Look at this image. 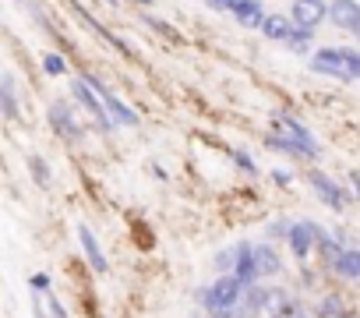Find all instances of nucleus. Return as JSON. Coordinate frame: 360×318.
Segmentation results:
<instances>
[{
    "instance_id": "nucleus-18",
    "label": "nucleus",
    "mask_w": 360,
    "mask_h": 318,
    "mask_svg": "<svg viewBox=\"0 0 360 318\" xmlns=\"http://www.w3.org/2000/svg\"><path fill=\"white\" fill-rule=\"evenodd\" d=\"M255 258H258V269H262V276H276L279 269H283V262H279V255H276V248H255Z\"/></svg>"
},
{
    "instance_id": "nucleus-32",
    "label": "nucleus",
    "mask_w": 360,
    "mask_h": 318,
    "mask_svg": "<svg viewBox=\"0 0 360 318\" xmlns=\"http://www.w3.org/2000/svg\"><path fill=\"white\" fill-rule=\"evenodd\" d=\"M349 188H353V195H356V198H360V174H356V170H353V174H349Z\"/></svg>"
},
{
    "instance_id": "nucleus-6",
    "label": "nucleus",
    "mask_w": 360,
    "mask_h": 318,
    "mask_svg": "<svg viewBox=\"0 0 360 318\" xmlns=\"http://www.w3.org/2000/svg\"><path fill=\"white\" fill-rule=\"evenodd\" d=\"M318 234H321V227H318L314 220H300V223H293L290 234H286V244H290L293 258H307L311 248H318Z\"/></svg>"
},
{
    "instance_id": "nucleus-30",
    "label": "nucleus",
    "mask_w": 360,
    "mask_h": 318,
    "mask_svg": "<svg viewBox=\"0 0 360 318\" xmlns=\"http://www.w3.org/2000/svg\"><path fill=\"white\" fill-rule=\"evenodd\" d=\"M32 286H36V290H50V276H46V272H36V276H32Z\"/></svg>"
},
{
    "instance_id": "nucleus-35",
    "label": "nucleus",
    "mask_w": 360,
    "mask_h": 318,
    "mask_svg": "<svg viewBox=\"0 0 360 318\" xmlns=\"http://www.w3.org/2000/svg\"><path fill=\"white\" fill-rule=\"evenodd\" d=\"M353 36H356V39H360V22H356V29H353Z\"/></svg>"
},
{
    "instance_id": "nucleus-2",
    "label": "nucleus",
    "mask_w": 360,
    "mask_h": 318,
    "mask_svg": "<svg viewBox=\"0 0 360 318\" xmlns=\"http://www.w3.org/2000/svg\"><path fill=\"white\" fill-rule=\"evenodd\" d=\"M244 283L233 276V272H226V276H219L212 286H205L202 293H198V300H202V307L212 314V311H230V307H240V300H244Z\"/></svg>"
},
{
    "instance_id": "nucleus-11",
    "label": "nucleus",
    "mask_w": 360,
    "mask_h": 318,
    "mask_svg": "<svg viewBox=\"0 0 360 318\" xmlns=\"http://www.w3.org/2000/svg\"><path fill=\"white\" fill-rule=\"evenodd\" d=\"M233 276H237L244 286H251V283L262 276V269H258V258H255V248H251V244H237V265H233Z\"/></svg>"
},
{
    "instance_id": "nucleus-19",
    "label": "nucleus",
    "mask_w": 360,
    "mask_h": 318,
    "mask_svg": "<svg viewBox=\"0 0 360 318\" xmlns=\"http://www.w3.org/2000/svg\"><path fill=\"white\" fill-rule=\"evenodd\" d=\"M311 43H314V29H304V25H293V32H290V39H286V46H290L293 53H307V50H311Z\"/></svg>"
},
{
    "instance_id": "nucleus-8",
    "label": "nucleus",
    "mask_w": 360,
    "mask_h": 318,
    "mask_svg": "<svg viewBox=\"0 0 360 318\" xmlns=\"http://www.w3.org/2000/svg\"><path fill=\"white\" fill-rule=\"evenodd\" d=\"M272 120H276V127H279V134H286V138H293L297 145H304L307 148V155H318V141H314V134L300 124V120H293L290 113H272Z\"/></svg>"
},
{
    "instance_id": "nucleus-29",
    "label": "nucleus",
    "mask_w": 360,
    "mask_h": 318,
    "mask_svg": "<svg viewBox=\"0 0 360 318\" xmlns=\"http://www.w3.org/2000/svg\"><path fill=\"white\" fill-rule=\"evenodd\" d=\"M141 22H148V25H152V29H155V32H162V36H169V39H173V29H169V25H162V22H159V18H152V15H145V18H141Z\"/></svg>"
},
{
    "instance_id": "nucleus-24",
    "label": "nucleus",
    "mask_w": 360,
    "mask_h": 318,
    "mask_svg": "<svg viewBox=\"0 0 360 318\" xmlns=\"http://www.w3.org/2000/svg\"><path fill=\"white\" fill-rule=\"evenodd\" d=\"M43 71L57 78V75H64V71H68V61H64L60 53H46V57H43Z\"/></svg>"
},
{
    "instance_id": "nucleus-7",
    "label": "nucleus",
    "mask_w": 360,
    "mask_h": 318,
    "mask_svg": "<svg viewBox=\"0 0 360 318\" xmlns=\"http://www.w3.org/2000/svg\"><path fill=\"white\" fill-rule=\"evenodd\" d=\"M85 78H89V82L96 85V92L103 96V103H106V113L113 117V124H117V127H134V124H138V113H134V110H131L124 99H117V96H113V92H110V89L99 82V78H92V75H85Z\"/></svg>"
},
{
    "instance_id": "nucleus-31",
    "label": "nucleus",
    "mask_w": 360,
    "mask_h": 318,
    "mask_svg": "<svg viewBox=\"0 0 360 318\" xmlns=\"http://www.w3.org/2000/svg\"><path fill=\"white\" fill-rule=\"evenodd\" d=\"M272 181H276L279 188H286V184H290V174H286V170H276V174H272Z\"/></svg>"
},
{
    "instance_id": "nucleus-15",
    "label": "nucleus",
    "mask_w": 360,
    "mask_h": 318,
    "mask_svg": "<svg viewBox=\"0 0 360 318\" xmlns=\"http://www.w3.org/2000/svg\"><path fill=\"white\" fill-rule=\"evenodd\" d=\"M332 269H335L342 279H360V251H356V248H342V255L332 262Z\"/></svg>"
},
{
    "instance_id": "nucleus-25",
    "label": "nucleus",
    "mask_w": 360,
    "mask_h": 318,
    "mask_svg": "<svg viewBox=\"0 0 360 318\" xmlns=\"http://www.w3.org/2000/svg\"><path fill=\"white\" fill-rule=\"evenodd\" d=\"M230 155H233V159H237V167H240V170H244V174H255V177H258V163H255V159H251V155H248V152H244V148H233V152H230Z\"/></svg>"
},
{
    "instance_id": "nucleus-21",
    "label": "nucleus",
    "mask_w": 360,
    "mask_h": 318,
    "mask_svg": "<svg viewBox=\"0 0 360 318\" xmlns=\"http://www.w3.org/2000/svg\"><path fill=\"white\" fill-rule=\"evenodd\" d=\"M29 174L36 177V184H50V167L43 155H29Z\"/></svg>"
},
{
    "instance_id": "nucleus-13",
    "label": "nucleus",
    "mask_w": 360,
    "mask_h": 318,
    "mask_svg": "<svg viewBox=\"0 0 360 318\" xmlns=\"http://www.w3.org/2000/svg\"><path fill=\"white\" fill-rule=\"evenodd\" d=\"M230 15H233L244 29H262V22L269 18V15H265V8L258 4V0H237Z\"/></svg>"
},
{
    "instance_id": "nucleus-14",
    "label": "nucleus",
    "mask_w": 360,
    "mask_h": 318,
    "mask_svg": "<svg viewBox=\"0 0 360 318\" xmlns=\"http://www.w3.org/2000/svg\"><path fill=\"white\" fill-rule=\"evenodd\" d=\"M293 18H286V15H269L265 22H262V36L265 39H272V43H286L290 39V32H293Z\"/></svg>"
},
{
    "instance_id": "nucleus-20",
    "label": "nucleus",
    "mask_w": 360,
    "mask_h": 318,
    "mask_svg": "<svg viewBox=\"0 0 360 318\" xmlns=\"http://www.w3.org/2000/svg\"><path fill=\"white\" fill-rule=\"evenodd\" d=\"M240 307L248 311V318H255L258 311H265V290L251 283V286L244 290V300H240Z\"/></svg>"
},
{
    "instance_id": "nucleus-37",
    "label": "nucleus",
    "mask_w": 360,
    "mask_h": 318,
    "mask_svg": "<svg viewBox=\"0 0 360 318\" xmlns=\"http://www.w3.org/2000/svg\"><path fill=\"white\" fill-rule=\"evenodd\" d=\"M339 318H349V314H339Z\"/></svg>"
},
{
    "instance_id": "nucleus-28",
    "label": "nucleus",
    "mask_w": 360,
    "mask_h": 318,
    "mask_svg": "<svg viewBox=\"0 0 360 318\" xmlns=\"http://www.w3.org/2000/svg\"><path fill=\"white\" fill-rule=\"evenodd\" d=\"M205 4H209L212 11H219V15H226V11H233V4H237V0H205Z\"/></svg>"
},
{
    "instance_id": "nucleus-38",
    "label": "nucleus",
    "mask_w": 360,
    "mask_h": 318,
    "mask_svg": "<svg viewBox=\"0 0 360 318\" xmlns=\"http://www.w3.org/2000/svg\"><path fill=\"white\" fill-rule=\"evenodd\" d=\"M297 318H307V314H297Z\"/></svg>"
},
{
    "instance_id": "nucleus-5",
    "label": "nucleus",
    "mask_w": 360,
    "mask_h": 318,
    "mask_svg": "<svg viewBox=\"0 0 360 318\" xmlns=\"http://www.w3.org/2000/svg\"><path fill=\"white\" fill-rule=\"evenodd\" d=\"M46 120H50V127H53L60 138H68V141L82 138V127H78V120H75V106H71V103L53 99L50 110H46Z\"/></svg>"
},
{
    "instance_id": "nucleus-26",
    "label": "nucleus",
    "mask_w": 360,
    "mask_h": 318,
    "mask_svg": "<svg viewBox=\"0 0 360 318\" xmlns=\"http://www.w3.org/2000/svg\"><path fill=\"white\" fill-rule=\"evenodd\" d=\"M216 265L226 269V272H233V265H237V248H233V251H219V255H216Z\"/></svg>"
},
{
    "instance_id": "nucleus-3",
    "label": "nucleus",
    "mask_w": 360,
    "mask_h": 318,
    "mask_svg": "<svg viewBox=\"0 0 360 318\" xmlns=\"http://www.w3.org/2000/svg\"><path fill=\"white\" fill-rule=\"evenodd\" d=\"M71 96H75V99H78V103H82V106H85L92 117H96L99 131H113V127H117V124H113V117L106 113V103H103V96L96 92V85H92L85 75L71 82Z\"/></svg>"
},
{
    "instance_id": "nucleus-33",
    "label": "nucleus",
    "mask_w": 360,
    "mask_h": 318,
    "mask_svg": "<svg viewBox=\"0 0 360 318\" xmlns=\"http://www.w3.org/2000/svg\"><path fill=\"white\" fill-rule=\"evenodd\" d=\"M290 227H293V223H272V234H283V237H286Z\"/></svg>"
},
{
    "instance_id": "nucleus-34",
    "label": "nucleus",
    "mask_w": 360,
    "mask_h": 318,
    "mask_svg": "<svg viewBox=\"0 0 360 318\" xmlns=\"http://www.w3.org/2000/svg\"><path fill=\"white\" fill-rule=\"evenodd\" d=\"M43 304H46V300H36V304H32V311H36V318H46V311H43Z\"/></svg>"
},
{
    "instance_id": "nucleus-10",
    "label": "nucleus",
    "mask_w": 360,
    "mask_h": 318,
    "mask_svg": "<svg viewBox=\"0 0 360 318\" xmlns=\"http://www.w3.org/2000/svg\"><path fill=\"white\" fill-rule=\"evenodd\" d=\"M78 241H82V251H85V258H89L92 272L106 276V272H110V262H106V255H103V248H99L96 234H92V230H89L85 223H78Z\"/></svg>"
},
{
    "instance_id": "nucleus-27",
    "label": "nucleus",
    "mask_w": 360,
    "mask_h": 318,
    "mask_svg": "<svg viewBox=\"0 0 360 318\" xmlns=\"http://www.w3.org/2000/svg\"><path fill=\"white\" fill-rule=\"evenodd\" d=\"M46 307H50V314H53V318H68V311H64V304L57 300V293H50V297H46Z\"/></svg>"
},
{
    "instance_id": "nucleus-9",
    "label": "nucleus",
    "mask_w": 360,
    "mask_h": 318,
    "mask_svg": "<svg viewBox=\"0 0 360 318\" xmlns=\"http://www.w3.org/2000/svg\"><path fill=\"white\" fill-rule=\"evenodd\" d=\"M290 18L297 25H304V29H318L328 18V4H325V0H293Z\"/></svg>"
},
{
    "instance_id": "nucleus-12",
    "label": "nucleus",
    "mask_w": 360,
    "mask_h": 318,
    "mask_svg": "<svg viewBox=\"0 0 360 318\" xmlns=\"http://www.w3.org/2000/svg\"><path fill=\"white\" fill-rule=\"evenodd\" d=\"M328 18H332V25L353 32L356 22H360V4H356V0H332V4H328Z\"/></svg>"
},
{
    "instance_id": "nucleus-36",
    "label": "nucleus",
    "mask_w": 360,
    "mask_h": 318,
    "mask_svg": "<svg viewBox=\"0 0 360 318\" xmlns=\"http://www.w3.org/2000/svg\"><path fill=\"white\" fill-rule=\"evenodd\" d=\"M134 4H152V0H134Z\"/></svg>"
},
{
    "instance_id": "nucleus-16",
    "label": "nucleus",
    "mask_w": 360,
    "mask_h": 318,
    "mask_svg": "<svg viewBox=\"0 0 360 318\" xmlns=\"http://www.w3.org/2000/svg\"><path fill=\"white\" fill-rule=\"evenodd\" d=\"M0 106H4L8 120H18V96H15V78L11 75H4V82H0Z\"/></svg>"
},
{
    "instance_id": "nucleus-4",
    "label": "nucleus",
    "mask_w": 360,
    "mask_h": 318,
    "mask_svg": "<svg viewBox=\"0 0 360 318\" xmlns=\"http://www.w3.org/2000/svg\"><path fill=\"white\" fill-rule=\"evenodd\" d=\"M307 184H311V191H314V195H318V198H321L328 209H335V212H342V209H346V205L356 198L353 191L339 188V184H335L328 174H321V170H311V174H307Z\"/></svg>"
},
{
    "instance_id": "nucleus-23",
    "label": "nucleus",
    "mask_w": 360,
    "mask_h": 318,
    "mask_svg": "<svg viewBox=\"0 0 360 318\" xmlns=\"http://www.w3.org/2000/svg\"><path fill=\"white\" fill-rule=\"evenodd\" d=\"M339 304H342V300H339L335 293H328V297L318 304V318H339V314H342V307H339Z\"/></svg>"
},
{
    "instance_id": "nucleus-22",
    "label": "nucleus",
    "mask_w": 360,
    "mask_h": 318,
    "mask_svg": "<svg viewBox=\"0 0 360 318\" xmlns=\"http://www.w3.org/2000/svg\"><path fill=\"white\" fill-rule=\"evenodd\" d=\"M318 251H321V258H325V262H335V258L342 255V251L335 248V241H332V237H328L325 230L318 234Z\"/></svg>"
},
{
    "instance_id": "nucleus-17",
    "label": "nucleus",
    "mask_w": 360,
    "mask_h": 318,
    "mask_svg": "<svg viewBox=\"0 0 360 318\" xmlns=\"http://www.w3.org/2000/svg\"><path fill=\"white\" fill-rule=\"evenodd\" d=\"M265 145H269L272 152H283V155H307V148L297 145V141L286 138V134H265ZM307 159H311V155H307Z\"/></svg>"
},
{
    "instance_id": "nucleus-1",
    "label": "nucleus",
    "mask_w": 360,
    "mask_h": 318,
    "mask_svg": "<svg viewBox=\"0 0 360 318\" xmlns=\"http://www.w3.org/2000/svg\"><path fill=\"white\" fill-rule=\"evenodd\" d=\"M311 68L318 75H328V78H339V82H353L360 78V50H349V46H321L314 57H311Z\"/></svg>"
}]
</instances>
